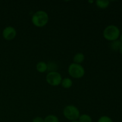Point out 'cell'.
Segmentation results:
<instances>
[{
	"label": "cell",
	"instance_id": "cell-1",
	"mask_svg": "<svg viewBox=\"0 0 122 122\" xmlns=\"http://www.w3.org/2000/svg\"><path fill=\"white\" fill-rule=\"evenodd\" d=\"M49 21L48 13L44 10H39L33 14L32 22L34 26L38 27H42L47 25Z\"/></svg>",
	"mask_w": 122,
	"mask_h": 122
},
{
	"label": "cell",
	"instance_id": "cell-2",
	"mask_svg": "<svg viewBox=\"0 0 122 122\" xmlns=\"http://www.w3.org/2000/svg\"><path fill=\"white\" fill-rule=\"evenodd\" d=\"M120 35V30L115 25H109L107 26L103 31L104 38L110 41L117 40Z\"/></svg>",
	"mask_w": 122,
	"mask_h": 122
},
{
	"label": "cell",
	"instance_id": "cell-3",
	"mask_svg": "<svg viewBox=\"0 0 122 122\" xmlns=\"http://www.w3.org/2000/svg\"><path fill=\"white\" fill-rule=\"evenodd\" d=\"M63 115L70 122L77 120L80 116L79 110L73 105H68L63 110Z\"/></svg>",
	"mask_w": 122,
	"mask_h": 122
},
{
	"label": "cell",
	"instance_id": "cell-4",
	"mask_svg": "<svg viewBox=\"0 0 122 122\" xmlns=\"http://www.w3.org/2000/svg\"><path fill=\"white\" fill-rule=\"evenodd\" d=\"M68 73L71 77L75 79L82 78L85 73V71L81 64L71 63L68 68Z\"/></svg>",
	"mask_w": 122,
	"mask_h": 122
},
{
	"label": "cell",
	"instance_id": "cell-5",
	"mask_svg": "<svg viewBox=\"0 0 122 122\" xmlns=\"http://www.w3.org/2000/svg\"><path fill=\"white\" fill-rule=\"evenodd\" d=\"M61 75L58 71H51L48 73L46 76V82L53 86H58L62 81Z\"/></svg>",
	"mask_w": 122,
	"mask_h": 122
},
{
	"label": "cell",
	"instance_id": "cell-6",
	"mask_svg": "<svg viewBox=\"0 0 122 122\" xmlns=\"http://www.w3.org/2000/svg\"><path fill=\"white\" fill-rule=\"evenodd\" d=\"M17 31L14 27L12 26H7L2 31V36L5 40L11 41L15 38Z\"/></svg>",
	"mask_w": 122,
	"mask_h": 122
},
{
	"label": "cell",
	"instance_id": "cell-7",
	"mask_svg": "<svg viewBox=\"0 0 122 122\" xmlns=\"http://www.w3.org/2000/svg\"><path fill=\"white\" fill-rule=\"evenodd\" d=\"M85 60V55L82 52L76 54L73 57V62L76 64H81Z\"/></svg>",
	"mask_w": 122,
	"mask_h": 122
},
{
	"label": "cell",
	"instance_id": "cell-8",
	"mask_svg": "<svg viewBox=\"0 0 122 122\" xmlns=\"http://www.w3.org/2000/svg\"><path fill=\"white\" fill-rule=\"evenodd\" d=\"M36 68L39 73H45L47 71V64L44 61H39L37 63Z\"/></svg>",
	"mask_w": 122,
	"mask_h": 122
},
{
	"label": "cell",
	"instance_id": "cell-9",
	"mask_svg": "<svg viewBox=\"0 0 122 122\" xmlns=\"http://www.w3.org/2000/svg\"><path fill=\"white\" fill-rule=\"evenodd\" d=\"M61 85L62 87L65 89H69V88H71V86L73 85V81L70 78H64L62 79L61 82Z\"/></svg>",
	"mask_w": 122,
	"mask_h": 122
},
{
	"label": "cell",
	"instance_id": "cell-10",
	"mask_svg": "<svg viewBox=\"0 0 122 122\" xmlns=\"http://www.w3.org/2000/svg\"><path fill=\"white\" fill-rule=\"evenodd\" d=\"M110 4V1L107 0H97L96 1V5L98 7L101 9L107 8Z\"/></svg>",
	"mask_w": 122,
	"mask_h": 122
},
{
	"label": "cell",
	"instance_id": "cell-11",
	"mask_svg": "<svg viewBox=\"0 0 122 122\" xmlns=\"http://www.w3.org/2000/svg\"><path fill=\"white\" fill-rule=\"evenodd\" d=\"M122 45V42L120 40H116L112 41L110 44V48L113 51H118Z\"/></svg>",
	"mask_w": 122,
	"mask_h": 122
},
{
	"label": "cell",
	"instance_id": "cell-12",
	"mask_svg": "<svg viewBox=\"0 0 122 122\" xmlns=\"http://www.w3.org/2000/svg\"><path fill=\"white\" fill-rule=\"evenodd\" d=\"M78 121L79 122H92V119L88 114H83L80 115Z\"/></svg>",
	"mask_w": 122,
	"mask_h": 122
},
{
	"label": "cell",
	"instance_id": "cell-13",
	"mask_svg": "<svg viewBox=\"0 0 122 122\" xmlns=\"http://www.w3.org/2000/svg\"><path fill=\"white\" fill-rule=\"evenodd\" d=\"M44 122H59L58 117L54 114H50L44 119Z\"/></svg>",
	"mask_w": 122,
	"mask_h": 122
},
{
	"label": "cell",
	"instance_id": "cell-14",
	"mask_svg": "<svg viewBox=\"0 0 122 122\" xmlns=\"http://www.w3.org/2000/svg\"><path fill=\"white\" fill-rule=\"evenodd\" d=\"M58 69V66L54 62H49L47 63V70L49 72L51 71H57Z\"/></svg>",
	"mask_w": 122,
	"mask_h": 122
},
{
	"label": "cell",
	"instance_id": "cell-15",
	"mask_svg": "<svg viewBox=\"0 0 122 122\" xmlns=\"http://www.w3.org/2000/svg\"><path fill=\"white\" fill-rule=\"evenodd\" d=\"M97 122H113V121L110 117L107 116H103L98 119Z\"/></svg>",
	"mask_w": 122,
	"mask_h": 122
},
{
	"label": "cell",
	"instance_id": "cell-16",
	"mask_svg": "<svg viewBox=\"0 0 122 122\" xmlns=\"http://www.w3.org/2000/svg\"><path fill=\"white\" fill-rule=\"evenodd\" d=\"M32 122H44V120L41 117H36L32 120Z\"/></svg>",
	"mask_w": 122,
	"mask_h": 122
},
{
	"label": "cell",
	"instance_id": "cell-17",
	"mask_svg": "<svg viewBox=\"0 0 122 122\" xmlns=\"http://www.w3.org/2000/svg\"><path fill=\"white\" fill-rule=\"evenodd\" d=\"M119 51H120V54H122V45L121 47H120V48L119 49Z\"/></svg>",
	"mask_w": 122,
	"mask_h": 122
},
{
	"label": "cell",
	"instance_id": "cell-18",
	"mask_svg": "<svg viewBox=\"0 0 122 122\" xmlns=\"http://www.w3.org/2000/svg\"><path fill=\"white\" fill-rule=\"evenodd\" d=\"M120 41L122 42V33L120 35Z\"/></svg>",
	"mask_w": 122,
	"mask_h": 122
},
{
	"label": "cell",
	"instance_id": "cell-19",
	"mask_svg": "<svg viewBox=\"0 0 122 122\" xmlns=\"http://www.w3.org/2000/svg\"><path fill=\"white\" fill-rule=\"evenodd\" d=\"M70 122H79V121H78V120H75V121H71Z\"/></svg>",
	"mask_w": 122,
	"mask_h": 122
},
{
	"label": "cell",
	"instance_id": "cell-20",
	"mask_svg": "<svg viewBox=\"0 0 122 122\" xmlns=\"http://www.w3.org/2000/svg\"><path fill=\"white\" fill-rule=\"evenodd\" d=\"M88 2H90V3H92V2H94V1H88Z\"/></svg>",
	"mask_w": 122,
	"mask_h": 122
}]
</instances>
